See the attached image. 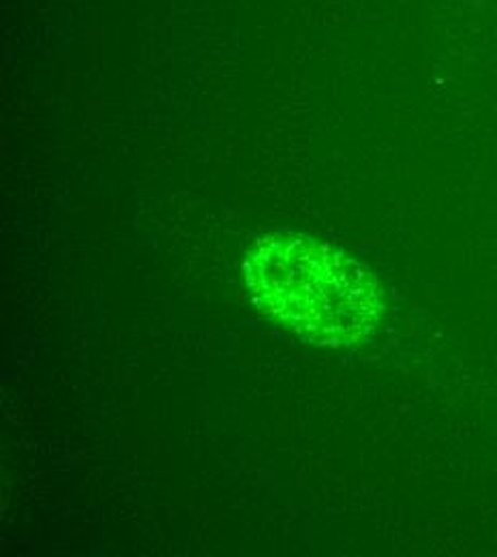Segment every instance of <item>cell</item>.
<instances>
[{"label": "cell", "instance_id": "1", "mask_svg": "<svg viewBox=\"0 0 497 557\" xmlns=\"http://www.w3.org/2000/svg\"><path fill=\"white\" fill-rule=\"evenodd\" d=\"M245 275L253 302L315 346L360 344L384 313L375 275L348 253L307 234L260 236L247 253Z\"/></svg>", "mask_w": 497, "mask_h": 557}]
</instances>
